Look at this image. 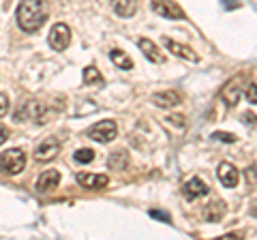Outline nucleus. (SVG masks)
<instances>
[{"mask_svg":"<svg viewBox=\"0 0 257 240\" xmlns=\"http://www.w3.org/2000/svg\"><path fill=\"white\" fill-rule=\"evenodd\" d=\"M47 22L45 0H22L18 7V24L24 33H37Z\"/></svg>","mask_w":257,"mask_h":240,"instance_id":"f257e3e1","label":"nucleus"},{"mask_svg":"<svg viewBox=\"0 0 257 240\" xmlns=\"http://www.w3.org/2000/svg\"><path fill=\"white\" fill-rule=\"evenodd\" d=\"M26 167V153L22 148H9L0 155V170L9 176L20 174Z\"/></svg>","mask_w":257,"mask_h":240,"instance_id":"f03ea898","label":"nucleus"},{"mask_svg":"<svg viewBox=\"0 0 257 240\" xmlns=\"http://www.w3.org/2000/svg\"><path fill=\"white\" fill-rule=\"evenodd\" d=\"M47 116V109L43 103H39V101H26V103H22L20 109L15 111V120L18 123H24V120H35L37 125H43L45 123V118Z\"/></svg>","mask_w":257,"mask_h":240,"instance_id":"7ed1b4c3","label":"nucleus"},{"mask_svg":"<svg viewBox=\"0 0 257 240\" xmlns=\"http://www.w3.org/2000/svg\"><path fill=\"white\" fill-rule=\"evenodd\" d=\"M116 135H118V125L114 120H101V123H96L94 127L88 129V138L99 144H107L111 140H116Z\"/></svg>","mask_w":257,"mask_h":240,"instance_id":"20e7f679","label":"nucleus"},{"mask_svg":"<svg viewBox=\"0 0 257 240\" xmlns=\"http://www.w3.org/2000/svg\"><path fill=\"white\" fill-rule=\"evenodd\" d=\"M60 153V140L58 138H47L37 146L35 150V159L39 163H47V161H54Z\"/></svg>","mask_w":257,"mask_h":240,"instance_id":"39448f33","label":"nucleus"},{"mask_svg":"<svg viewBox=\"0 0 257 240\" xmlns=\"http://www.w3.org/2000/svg\"><path fill=\"white\" fill-rule=\"evenodd\" d=\"M71 43V28L67 26V24H54L52 33H50V45L54 47V50H67Z\"/></svg>","mask_w":257,"mask_h":240,"instance_id":"423d86ee","label":"nucleus"},{"mask_svg":"<svg viewBox=\"0 0 257 240\" xmlns=\"http://www.w3.org/2000/svg\"><path fill=\"white\" fill-rule=\"evenodd\" d=\"M152 11L167 20H182L184 18L182 9L176 3H172V0H152Z\"/></svg>","mask_w":257,"mask_h":240,"instance_id":"0eeeda50","label":"nucleus"},{"mask_svg":"<svg viewBox=\"0 0 257 240\" xmlns=\"http://www.w3.org/2000/svg\"><path fill=\"white\" fill-rule=\"evenodd\" d=\"M242 79H244V75H236L234 79H229V82L223 86L221 97H223V101L227 103L229 107H234L238 103V97H240V92H242V88H244V84H240ZM244 82H246V79H244Z\"/></svg>","mask_w":257,"mask_h":240,"instance_id":"6e6552de","label":"nucleus"},{"mask_svg":"<svg viewBox=\"0 0 257 240\" xmlns=\"http://www.w3.org/2000/svg\"><path fill=\"white\" fill-rule=\"evenodd\" d=\"M216 176H219V180H221V185L223 187H229V189H234L238 185V180H240V172L236 170V165H231L229 161H223L219 165V170H216Z\"/></svg>","mask_w":257,"mask_h":240,"instance_id":"1a4fd4ad","label":"nucleus"},{"mask_svg":"<svg viewBox=\"0 0 257 240\" xmlns=\"http://www.w3.org/2000/svg\"><path fill=\"white\" fill-rule=\"evenodd\" d=\"M163 45L170 50L174 56H178V58H184V60H191V62H197L199 60V56L191 50L189 45H182V43H178V41H174V39H170V37H163Z\"/></svg>","mask_w":257,"mask_h":240,"instance_id":"9d476101","label":"nucleus"},{"mask_svg":"<svg viewBox=\"0 0 257 240\" xmlns=\"http://www.w3.org/2000/svg\"><path fill=\"white\" fill-rule=\"evenodd\" d=\"M182 193H184L187 199H199V197L210 193V187H208L202 178H191L187 185L182 187Z\"/></svg>","mask_w":257,"mask_h":240,"instance_id":"9b49d317","label":"nucleus"},{"mask_svg":"<svg viewBox=\"0 0 257 240\" xmlns=\"http://www.w3.org/2000/svg\"><path fill=\"white\" fill-rule=\"evenodd\" d=\"M58 182H60V172L58 170H47V172H43L41 176H39L37 191H41V193H50V191H54L56 187H58Z\"/></svg>","mask_w":257,"mask_h":240,"instance_id":"f8f14e48","label":"nucleus"},{"mask_svg":"<svg viewBox=\"0 0 257 240\" xmlns=\"http://www.w3.org/2000/svg\"><path fill=\"white\" fill-rule=\"evenodd\" d=\"M152 103L157 107H163V109H170V107H176L180 105V94L176 90H165V92H155L152 94Z\"/></svg>","mask_w":257,"mask_h":240,"instance_id":"ddd939ff","label":"nucleus"},{"mask_svg":"<svg viewBox=\"0 0 257 240\" xmlns=\"http://www.w3.org/2000/svg\"><path fill=\"white\" fill-rule=\"evenodd\" d=\"M77 182L86 189H105L109 178L105 174H77Z\"/></svg>","mask_w":257,"mask_h":240,"instance_id":"4468645a","label":"nucleus"},{"mask_svg":"<svg viewBox=\"0 0 257 240\" xmlns=\"http://www.w3.org/2000/svg\"><path fill=\"white\" fill-rule=\"evenodd\" d=\"M140 50L150 62H155V65H163L165 62L163 52H161L159 47L155 45V41H150V39H140Z\"/></svg>","mask_w":257,"mask_h":240,"instance_id":"2eb2a0df","label":"nucleus"},{"mask_svg":"<svg viewBox=\"0 0 257 240\" xmlns=\"http://www.w3.org/2000/svg\"><path fill=\"white\" fill-rule=\"evenodd\" d=\"M111 9L118 18H133L138 11V0H111Z\"/></svg>","mask_w":257,"mask_h":240,"instance_id":"dca6fc26","label":"nucleus"},{"mask_svg":"<svg viewBox=\"0 0 257 240\" xmlns=\"http://www.w3.org/2000/svg\"><path fill=\"white\" fill-rule=\"evenodd\" d=\"M223 214H225V202H223V199H214V202L204 206L202 217L206 221H221Z\"/></svg>","mask_w":257,"mask_h":240,"instance_id":"f3484780","label":"nucleus"},{"mask_svg":"<svg viewBox=\"0 0 257 240\" xmlns=\"http://www.w3.org/2000/svg\"><path fill=\"white\" fill-rule=\"evenodd\" d=\"M109 58L118 69H122V71H131L133 69V60L128 58V54H124L122 50H118V47H114V50L109 52Z\"/></svg>","mask_w":257,"mask_h":240,"instance_id":"a211bd4d","label":"nucleus"},{"mask_svg":"<svg viewBox=\"0 0 257 240\" xmlns=\"http://www.w3.org/2000/svg\"><path fill=\"white\" fill-rule=\"evenodd\" d=\"M107 165L111 167V170H124V167L128 165V155L124 153V150H116V153L107 159Z\"/></svg>","mask_w":257,"mask_h":240,"instance_id":"6ab92c4d","label":"nucleus"},{"mask_svg":"<svg viewBox=\"0 0 257 240\" xmlns=\"http://www.w3.org/2000/svg\"><path fill=\"white\" fill-rule=\"evenodd\" d=\"M84 84L86 86H101L103 84V75L96 67H86L84 69Z\"/></svg>","mask_w":257,"mask_h":240,"instance_id":"aec40b11","label":"nucleus"},{"mask_svg":"<svg viewBox=\"0 0 257 240\" xmlns=\"http://www.w3.org/2000/svg\"><path fill=\"white\" fill-rule=\"evenodd\" d=\"M242 92H244V97L253 103V105H257V84H255V82L246 79V82H244V88H242Z\"/></svg>","mask_w":257,"mask_h":240,"instance_id":"412c9836","label":"nucleus"},{"mask_svg":"<svg viewBox=\"0 0 257 240\" xmlns=\"http://www.w3.org/2000/svg\"><path fill=\"white\" fill-rule=\"evenodd\" d=\"M75 161L77 163H90V161H94V150H90V148H82V150H77L75 153Z\"/></svg>","mask_w":257,"mask_h":240,"instance_id":"4be33fe9","label":"nucleus"},{"mask_svg":"<svg viewBox=\"0 0 257 240\" xmlns=\"http://www.w3.org/2000/svg\"><path fill=\"white\" fill-rule=\"evenodd\" d=\"M246 182L248 185H253V187H257V165H251L246 170Z\"/></svg>","mask_w":257,"mask_h":240,"instance_id":"5701e85b","label":"nucleus"},{"mask_svg":"<svg viewBox=\"0 0 257 240\" xmlns=\"http://www.w3.org/2000/svg\"><path fill=\"white\" fill-rule=\"evenodd\" d=\"M214 140H221V142L234 144V142H236V135H229V133H225V131H216V133H214Z\"/></svg>","mask_w":257,"mask_h":240,"instance_id":"b1692460","label":"nucleus"},{"mask_svg":"<svg viewBox=\"0 0 257 240\" xmlns=\"http://www.w3.org/2000/svg\"><path fill=\"white\" fill-rule=\"evenodd\" d=\"M7 109H9V97L0 92V116H5Z\"/></svg>","mask_w":257,"mask_h":240,"instance_id":"393cba45","label":"nucleus"},{"mask_svg":"<svg viewBox=\"0 0 257 240\" xmlns=\"http://www.w3.org/2000/svg\"><path fill=\"white\" fill-rule=\"evenodd\" d=\"M7 140H9V129H7L5 125H0V146H3Z\"/></svg>","mask_w":257,"mask_h":240,"instance_id":"a878e982","label":"nucleus"},{"mask_svg":"<svg viewBox=\"0 0 257 240\" xmlns=\"http://www.w3.org/2000/svg\"><path fill=\"white\" fill-rule=\"evenodd\" d=\"M150 217H157V219H163L170 223V214H165V212H159V210H150Z\"/></svg>","mask_w":257,"mask_h":240,"instance_id":"bb28decb","label":"nucleus"},{"mask_svg":"<svg viewBox=\"0 0 257 240\" xmlns=\"http://www.w3.org/2000/svg\"><path fill=\"white\" fill-rule=\"evenodd\" d=\"M170 123H174V125H184V120H182V116H178V114H174V116H170Z\"/></svg>","mask_w":257,"mask_h":240,"instance_id":"cd10ccee","label":"nucleus"},{"mask_svg":"<svg viewBox=\"0 0 257 240\" xmlns=\"http://www.w3.org/2000/svg\"><path fill=\"white\" fill-rule=\"evenodd\" d=\"M242 118H244V123H246V125H251V127L255 125V114H248V111H246Z\"/></svg>","mask_w":257,"mask_h":240,"instance_id":"c85d7f7f","label":"nucleus"}]
</instances>
